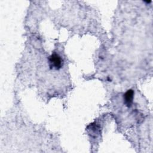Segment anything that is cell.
<instances>
[{"mask_svg":"<svg viewBox=\"0 0 153 153\" xmlns=\"http://www.w3.org/2000/svg\"><path fill=\"white\" fill-rule=\"evenodd\" d=\"M133 96H134V91L132 90H128L127 91V92L124 94V100L125 103L126 105L129 107L131 106L133 100Z\"/></svg>","mask_w":153,"mask_h":153,"instance_id":"7a4b0ae2","label":"cell"},{"mask_svg":"<svg viewBox=\"0 0 153 153\" xmlns=\"http://www.w3.org/2000/svg\"><path fill=\"white\" fill-rule=\"evenodd\" d=\"M49 61L50 63V66L53 67L56 69L60 68L62 66V59L56 53H54L51 55L49 59Z\"/></svg>","mask_w":153,"mask_h":153,"instance_id":"6da1fadb","label":"cell"}]
</instances>
